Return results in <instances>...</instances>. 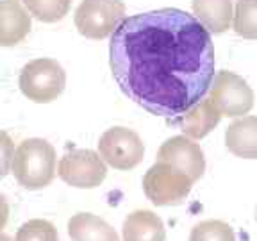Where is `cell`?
I'll return each mask as SVG.
<instances>
[{
    "mask_svg": "<svg viewBox=\"0 0 257 241\" xmlns=\"http://www.w3.org/2000/svg\"><path fill=\"white\" fill-rule=\"evenodd\" d=\"M56 149L41 138L24 140L15 149L11 173L29 191L47 188L56 177Z\"/></svg>",
    "mask_w": 257,
    "mask_h": 241,
    "instance_id": "2",
    "label": "cell"
},
{
    "mask_svg": "<svg viewBox=\"0 0 257 241\" xmlns=\"http://www.w3.org/2000/svg\"><path fill=\"white\" fill-rule=\"evenodd\" d=\"M193 181L182 170L170 163L157 161L143 177V191L156 205H179L186 200Z\"/></svg>",
    "mask_w": 257,
    "mask_h": 241,
    "instance_id": "4",
    "label": "cell"
},
{
    "mask_svg": "<svg viewBox=\"0 0 257 241\" xmlns=\"http://www.w3.org/2000/svg\"><path fill=\"white\" fill-rule=\"evenodd\" d=\"M189 241H236V234L225 221L205 220L193 227Z\"/></svg>",
    "mask_w": 257,
    "mask_h": 241,
    "instance_id": "18",
    "label": "cell"
},
{
    "mask_svg": "<svg viewBox=\"0 0 257 241\" xmlns=\"http://www.w3.org/2000/svg\"><path fill=\"white\" fill-rule=\"evenodd\" d=\"M31 15L13 0H0V47H15L27 38Z\"/></svg>",
    "mask_w": 257,
    "mask_h": 241,
    "instance_id": "11",
    "label": "cell"
},
{
    "mask_svg": "<svg viewBox=\"0 0 257 241\" xmlns=\"http://www.w3.org/2000/svg\"><path fill=\"white\" fill-rule=\"evenodd\" d=\"M0 241H13V239L8 236V234H2V232H0Z\"/></svg>",
    "mask_w": 257,
    "mask_h": 241,
    "instance_id": "22",
    "label": "cell"
},
{
    "mask_svg": "<svg viewBox=\"0 0 257 241\" xmlns=\"http://www.w3.org/2000/svg\"><path fill=\"white\" fill-rule=\"evenodd\" d=\"M193 13L209 32L221 34L232 22V0H193Z\"/></svg>",
    "mask_w": 257,
    "mask_h": 241,
    "instance_id": "15",
    "label": "cell"
},
{
    "mask_svg": "<svg viewBox=\"0 0 257 241\" xmlns=\"http://www.w3.org/2000/svg\"><path fill=\"white\" fill-rule=\"evenodd\" d=\"M8 218H9V204H8V198L0 193V232L2 229L6 227L8 223Z\"/></svg>",
    "mask_w": 257,
    "mask_h": 241,
    "instance_id": "21",
    "label": "cell"
},
{
    "mask_svg": "<svg viewBox=\"0 0 257 241\" xmlns=\"http://www.w3.org/2000/svg\"><path fill=\"white\" fill-rule=\"evenodd\" d=\"M68 236L72 241H120L107 221L91 213L73 214L68 221Z\"/></svg>",
    "mask_w": 257,
    "mask_h": 241,
    "instance_id": "14",
    "label": "cell"
},
{
    "mask_svg": "<svg viewBox=\"0 0 257 241\" xmlns=\"http://www.w3.org/2000/svg\"><path fill=\"white\" fill-rule=\"evenodd\" d=\"M232 16L236 34L246 40H257V0H237Z\"/></svg>",
    "mask_w": 257,
    "mask_h": 241,
    "instance_id": "17",
    "label": "cell"
},
{
    "mask_svg": "<svg viewBox=\"0 0 257 241\" xmlns=\"http://www.w3.org/2000/svg\"><path fill=\"white\" fill-rule=\"evenodd\" d=\"M18 84L29 100L36 104H48L64 91L66 73L56 59L40 57L22 68Z\"/></svg>",
    "mask_w": 257,
    "mask_h": 241,
    "instance_id": "3",
    "label": "cell"
},
{
    "mask_svg": "<svg viewBox=\"0 0 257 241\" xmlns=\"http://www.w3.org/2000/svg\"><path fill=\"white\" fill-rule=\"evenodd\" d=\"M125 18L121 0H82L75 11V27L88 40H104Z\"/></svg>",
    "mask_w": 257,
    "mask_h": 241,
    "instance_id": "5",
    "label": "cell"
},
{
    "mask_svg": "<svg viewBox=\"0 0 257 241\" xmlns=\"http://www.w3.org/2000/svg\"><path fill=\"white\" fill-rule=\"evenodd\" d=\"M221 120V114L211 98H202L197 104L189 107L186 112L175 118H170V124L179 127L189 140H202L207 136Z\"/></svg>",
    "mask_w": 257,
    "mask_h": 241,
    "instance_id": "10",
    "label": "cell"
},
{
    "mask_svg": "<svg viewBox=\"0 0 257 241\" xmlns=\"http://www.w3.org/2000/svg\"><path fill=\"white\" fill-rule=\"evenodd\" d=\"M109 64L131 100L170 120L207 95L214 47L195 16L166 8L123 18L111 34Z\"/></svg>",
    "mask_w": 257,
    "mask_h": 241,
    "instance_id": "1",
    "label": "cell"
},
{
    "mask_svg": "<svg viewBox=\"0 0 257 241\" xmlns=\"http://www.w3.org/2000/svg\"><path fill=\"white\" fill-rule=\"evenodd\" d=\"M157 161L170 163L182 170L193 182L198 181L205 172V157L202 149L186 136H173L161 145Z\"/></svg>",
    "mask_w": 257,
    "mask_h": 241,
    "instance_id": "9",
    "label": "cell"
},
{
    "mask_svg": "<svg viewBox=\"0 0 257 241\" xmlns=\"http://www.w3.org/2000/svg\"><path fill=\"white\" fill-rule=\"evenodd\" d=\"M211 102L221 116H241L253 107V91L243 77L232 72H218L211 82Z\"/></svg>",
    "mask_w": 257,
    "mask_h": 241,
    "instance_id": "8",
    "label": "cell"
},
{
    "mask_svg": "<svg viewBox=\"0 0 257 241\" xmlns=\"http://www.w3.org/2000/svg\"><path fill=\"white\" fill-rule=\"evenodd\" d=\"M15 241H59L57 229L47 220H29L16 232Z\"/></svg>",
    "mask_w": 257,
    "mask_h": 241,
    "instance_id": "19",
    "label": "cell"
},
{
    "mask_svg": "<svg viewBox=\"0 0 257 241\" xmlns=\"http://www.w3.org/2000/svg\"><path fill=\"white\" fill-rule=\"evenodd\" d=\"M13 156H15V143L4 131H0V179L11 173Z\"/></svg>",
    "mask_w": 257,
    "mask_h": 241,
    "instance_id": "20",
    "label": "cell"
},
{
    "mask_svg": "<svg viewBox=\"0 0 257 241\" xmlns=\"http://www.w3.org/2000/svg\"><path fill=\"white\" fill-rule=\"evenodd\" d=\"M123 241H165V223L152 211L141 209L123 220Z\"/></svg>",
    "mask_w": 257,
    "mask_h": 241,
    "instance_id": "13",
    "label": "cell"
},
{
    "mask_svg": "<svg viewBox=\"0 0 257 241\" xmlns=\"http://www.w3.org/2000/svg\"><path fill=\"white\" fill-rule=\"evenodd\" d=\"M25 4V11L36 20L45 24L63 20L68 15L72 0H22Z\"/></svg>",
    "mask_w": 257,
    "mask_h": 241,
    "instance_id": "16",
    "label": "cell"
},
{
    "mask_svg": "<svg viewBox=\"0 0 257 241\" xmlns=\"http://www.w3.org/2000/svg\"><path fill=\"white\" fill-rule=\"evenodd\" d=\"M98 156L112 168L133 170L143 161L145 145L133 129L112 127L98 140Z\"/></svg>",
    "mask_w": 257,
    "mask_h": 241,
    "instance_id": "7",
    "label": "cell"
},
{
    "mask_svg": "<svg viewBox=\"0 0 257 241\" xmlns=\"http://www.w3.org/2000/svg\"><path fill=\"white\" fill-rule=\"evenodd\" d=\"M13 2H20V0H13Z\"/></svg>",
    "mask_w": 257,
    "mask_h": 241,
    "instance_id": "23",
    "label": "cell"
},
{
    "mask_svg": "<svg viewBox=\"0 0 257 241\" xmlns=\"http://www.w3.org/2000/svg\"><path fill=\"white\" fill-rule=\"evenodd\" d=\"M57 175L72 188L93 189L104 182L107 166L96 152L88 149H75L66 152L59 161Z\"/></svg>",
    "mask_w": 257,
    "mask_h": 241,
    "instance_id": "6",
    "label": "cell"
},
{
    "mask_svg": "<svg viewBox=\"0 0 257 241\" xmlns=\"http://www.w3.org/2000/svg\"><path fill=\"white\" fill-rule=\"evenodd\" d=\"M225 145L237 157L257 159V116H245L225 131Z\"/></svg>",
    "mask_w": 257,
    "mask_h": 241,
    "instance_id": "12",
    "label": "cell"
},
{
    "mask_svg": "<svg viewBox=\"0 0 257 241\" xmlns=\"http://www.w3.org/2000/svg\"><path fill=\"white\" fill-rule=\"evenodd\" d=\"M255 218H257V213H255Z\"/></svg>",
    "mask_w": 257,
    "mask_h": 241,
    "instance_id": "24",
    "label": "cell"
}]
</instances>
